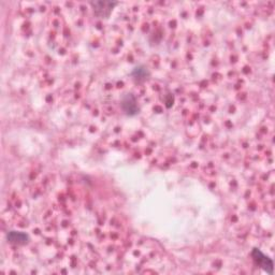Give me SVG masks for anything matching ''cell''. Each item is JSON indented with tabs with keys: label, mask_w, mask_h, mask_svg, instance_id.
<instances>
[{
	"label": "cell",
	"mask_w": 275,
	"mask_h": 275,
	"mask_svg": "<svg viewBox=\"0 0 275 275\" xmlns=\"http://www.w3.org/2000/svg\"><path fill=\"white\" fill-rule=\"evenodd\" d=\"M121 107L125 114L128 116H134L139 113V105H138V101L132 94L127 93L124 94L121 99Z\"/></svg>",
	"instance_id": "cell-3"
},
{
	"label": "cell",
	"mask_w": 275,
	"mask_h": 275,
	"mask_svg": "<svg viewBox=\"0 0 275 275\" xmlns=\"http://www.w3.org/2000/svg\"><path fill=\"white\" fill-rule=\"evenodd\" d=\"M132 77H134V79L138 80H145L146 77L149 76V71H147V68H145L144 66H139L135 67L132 71Z\"/></svg>",
	"instance_id": "cell-5"
},
{
	"label": "cell",
	"mask_w": 275,
	"mask_h": 275,
	"mask_svg": "<svg viewBox=\"0 0 275 275\" xmlns=\"http://www.w3.org/2000/svg\"><path fill=\"white\" fill-rule=\"evenodd\" d=\"M89 5L93 8L94 14L100 18H108L115 6H118L119 3L116 2H90Z\"/></svg>",
	"instance_id": "cell-2"
},
{
	"label": "cell",
	"mask_w": 275,
	"mask_h": 275,
	"mask_svg": "<svg viewBox=\"0 0 275 275\" xmlns=\"http://www.w3.org/2000/svg\"><path fill=\"white\" fill-rule=\"evenodd\" d=\"M7 239L14 245H26L29 242V236L22 231H10Z\"/></svg>",
	"instance_id": "cell-4"
},
{
	"label": "cell",
	"mask_w": 275,
	"mask_h": 275,
	"mask_svg": "<svg viewBox=\"0 0 275 275\" xmlns=\"http://www.w3.org/2000/svg\"><path fill=\"white\" fill-rule=\"evenodd\" d=\"M250 255H251L254 262L256 263V266L261 268L263 271H266L270 275L273 274L274 263H273V260L269 256L264 255V254L259 248H254L251 250Z\"/></svg>",
	"instance_id": "cell-1"
}]
</instances>
